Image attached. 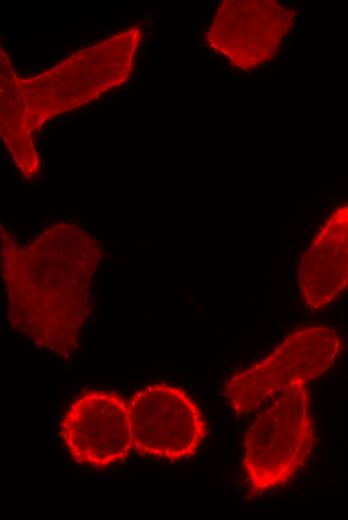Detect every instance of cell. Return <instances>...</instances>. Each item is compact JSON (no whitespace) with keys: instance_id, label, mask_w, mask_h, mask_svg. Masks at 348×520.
I'll list each match as a JSON object with an SVG mask.
<instances>
[{"instance_id":"4","label":"cell","mask_w":348,"mask_h":520,"mask_svg":"<svg viewBox=\"0 0 348 520\" xmlns=\"http://www.w3.org/2000/svg\"><path fill=\"white\" fill-rule=\"evenodd\" d=\"M342 341L330 327L296 330L266 357L232 376L225 392L234 413L244 416L296 382H309L328 371L340 354Z\"/></svg>"},{"instance_id":"3","label":"cell","mask_w":348,"mask_h":520,"mask_svg":"<svg viewBox=\"0 0 348 520\" xmlns=\"http://www.w3.org/2000/svg\"><path fill=\"white\" fill-rule=\"evenodd\" d=\"M306 384L279 392L245 433L242 467L253 496L289 482L311 454L314 426Z\"/></svg>"},{"instance_id":"2","label":"cell","mask_w":348,"mask_h":520,"mask_svg":"<svg viewBox=\"0 0 348 520\" xmlns=\"http://www.w3.org/2000/svg\"><path fill=\"white\" fill-rule=\"evenodd\" d=\"M142 31L138 24L86 46L50 69L20 78L32 133L126 83L135 65Z\"/></svg>"},{"instance_id":"8","label":"cell","mask_w":348,"mask_h":520,"mask_svg":"<svg viewBox=\"0 0 348 520\" xmlns=\"http://www.w3.org/2000/svg\"><path fill=\"white\" fill-rule=\"evenodd\" d=\"M304 304L313 311L348 290V204L326 219L304 252L297 272Z\"/></svg>"},{"instance_id":"9","label":"cell","mask_w":348,"mask_h":520,"mask_svg":"<svg viewBox=\"0 0 348 520\" xmlns=\"http://www.w3.org/2000/svg\"><path fill=\"white\" fill-rule=\"evenodd\" d=\"M0 135L22 176L31 180L40 172L20 78L0 47Z\"/></svg>"},{"instance_id":"5","label":"cell","mask_w":348,"mask_h":520,"mask_svg":"<svg viewBox=\"0 0 348 520\" xmlns=\"http://www.w3.org/2000/svg\"><path fill=\"white\" fill-rule=\"evenodd\" d=\"M132 449L178 462L195 455L207 436L204 416L189 394L164 382L146 385L127 400Z\"/></svg>"},{"instance_id":"7","label":"cell","mask_w":348,"mask_h":520,"mask_svg":"<svg viewBox=\"0 0 348 520\" xmlns=\"http://www.w3.org/2000/svg\"><path fill=\"white\" fill-rule=\"evenodd\" d=\"M60 435L76 463L105 468L125 461L132 449L127 401L113 391L81 394L66 410Z\"/></svg>"},{"instance_id":"1","label":"cell","mask_w":348,"mask_h":520,"mask_svg":"<svg viewBox=\"0 0 348 520\" xmlns=\"http://www.w3.org/2000/svg\"><path fill=\"white\" fill-rule=\"evenodd\" d=\"M101 243L81 227L56 223L19 245L1 226V269L11 327L56 356L79 348L92 311L91 283Z\"/></svg>"},{"instance_id":"6","label":"cell","mask_w":348,"mask_h":520,"mask_svg":"<svg viewBox=\"0 0 348 520\" xmlns=\"http://www.w3.org/2000/svg\"><path fill=\"white\" fill-rule=\"evenodd\" d=\"M296 12L275 0H225L205 33L207 45L231 66L252 71L269 62Z\"/></svg>"}]
</instances>
